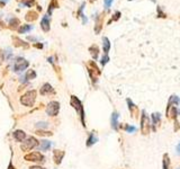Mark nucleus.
<instances>
[{"mask_svg":"<svg viewBox=\"0 0 180 169\" xmlns=\"http://www.w3.org/2000/svg\"><path fill=\"white\" fill-rule=\"evenodd\" d=\"M70 104H71V106H72L74 110H76V112L78 113V115L80 116V119H81L82 125L86 126V124H85V111H83V106H82L81 101L78 99V97L72 95V96H71Z\"/></svg>","mask_w":180,"mask_h":169,"instance_id":"nucleus-1","label":"nucleus"},{"mask_svg":"<svg viewBox=\"0 0 180 169\" xmlns=\"http://www.w3.org/2000/svg\"><path fill=\"white\" fill-rule=\"evenodd\" d=\"M36 90H29V91L25 92L24 95L20 97V104L24 105V106H27V107H32L34 103H35V99H36Z\"/></svg>","mask_w":180,"mask_h":169,"instance_id":"nucleus-2","label":"nucleus"},{"mask_svg":"<svg viewBox=\"0 0 180 169\" xmlns=\"http://www.w3.org/2000/svg\"><path fill=\"white\" fill-rule=\"evenodd\" d=\"M37 145H38V141L36 140V138L29 137L24 141V143H21L20 149L22 151H29V150H32L33 148H36Z\"/></svg>","mask_w":180,"mask_h":169,"instance_id":"nucleus-3","label":"nucleus"},{"mask_svg":"<svg viewBox=\"0 0 180 169\" xmlns=\"http://www.w3.org/2000/svg\"><path fill=\"white\" fill-rule=\"evenodd\" d=\"M45 112H46V114L48 116H56L60 112V103L55 100L51 101L46 106V108H45Z\"/></svg>","mask_w":180,"mask_h":169,"instance_id":"nucleus-4","label":"nucleus"},{"mask_svg":"<svg viewBox=\"0 0 180 169\" xmlns=\"http://www.w3.org/2000/svg\"><path fill=\"white\" fill-rule=\"evenodd\" d=\"M24 159L26 161H32V162H41V161H44V156L38 151H34L27 153L24 157Z\"/></svg>","mask_w":180,"mask_h":169,"instance_id":"nucleus-5","label":"nucleus"},{"mask_svg":"<svg viewBox=\"0 0 180 169\" xmlns=\"http://www.w3.org/2000/svg\"><path fill=\"white\" fill-rule=\"evenodd\" d=\"M88 71H89V74H90V77H91L92 81L95 82L97 80V77L100 74V71H99L98 67L96 66V63L93 61H90L88 63Z\"/></svg>","mask_w":180,"mask_h":169,"instance_id":"nucleus-6","label":"nucleus"},{"mask_svg":"<svg viewBox=\"0 0 180 169\" xmlns=\"http://www.w3.org/2000/svg\"><path fill=\"white\" fill-rule=\"evenodd\" d=\"M28 66H29L28 61H26V60H24V59H18L14 64V71H16V72H20V71H24Z\"/></svg>","mask_w":180,"mask_h":169,"instance_id":"nucleus-7","label":"nucleus"},{"mask_svg":"<svg viewBox=\"0 0 180 169\" xmlns=\"http://www.w3.org/2000/svg\"><path fill=\"white\" fill-rule=\"evenodd\" d=\"M63 157H64V151H62V150H54L53 151V159L56 165H60L62 162Z\"/></svg>","mask_w":180,"mask_h":169,"instance_id":"nucleus-8","label":"nucleus"},{"mask_svg":"<svg viewBox=\"0 0 180 169\" xmlns=\"http://www.w3.org/2000/svg\"><path fill=\"white\" fill-rule=\"evenodd\" d=\"M148 117H146V114L145 112L143 111L142 112V119H141V129H142V132L143 134H148Z\"/></svg>","mask_w":180,"mask_h":169,"instance_id":"nucleus-9","label":"nucleus"},{"mask_svg":"<svg viewBox=\"0 0 180 169\" xmlns=\"http://www.w3.org/2000/svg\"><path fill=\"white\" fill-rule=\"evenodd\" d=\"M40 92H41V95L45 96V95H50V94H54V90L50 84H44L42 86V88H41Z\"/></svg>","mask_w":180,"mask_h":169,"instance_id":"nucleus-10","label":"nucleus"},{"mask_svg":"<svg viewBox=\"0 0 180 169\" xmlns=\"http://www.w3.org/2000/svg\"><path fill=\"white\" fill-rule=\"evenodd\" d=\"M41 27H42L44 32L50 31V16H48V15H45L43 17L42 21H41Z\"/></svg>","mask_w":180,"mask_h":169,"instance_id":"nucleus-11","label":"nucleus"},{"mask_svg":"<svg viewBox=\"0 0 180 169\" xmlns=\"http://www.w3.org/2000/svg\"><path fill=\"white\" fill-rule=\"evenodd\" d=\"M13 135H14L15 140L18 141V142H22L26 139V133L24 132V131H21V130H16L13 133Z\"/></svg>","mask_w":180,"mask_h":169,"instance_id":"nucleus-12","label":"nucleus"},{"mask_svg":"<svg viewBox=\"0 0 180 169\" xmlns=\"http://www.w3.org/2000/svg\"><path fill=\"white\" fill-rule=\"evenodd\" d=\"M98 141V138H97V135L95 134V132H91L89 134V137H88V139H87V142H86V145L88 146H91V145H93L96 143V142Z\"/></svg>","mask_w":180,"mask_h":169,"instance_id":"nucleus-13","label":"nucleus"},{"mask_svg":"<svg viewBox=\"0 0 180 169\" xmlns=\"http://www.w3.org/2000/svg\"><path fill=\"white\" fill-rule=\"evenodd\" d=\"M89 52H90V54H91L92 59H95V60L98 59V55H99V47L97 46V45H92V46H90V47H89Z\"/></svg>","mask_w":180,"mask_h":169,"instance_id":"nucleus-14","label":"nucleus"},{"mask_svg":"<svg viewBox=\"0 0 180 169\" xmlns=\"http://www.w3.org/2000/svg\"><path fill=\"white\" fill-rule=\"evenodd\" d=\"M111 127L114 130L118 129V113L114 112L111 115Z\"/></svg>","mask_w":180,"mask_h":169,"instance_id":"nucleus-15","label":"nucleus"},{"mask_svg":"<svg viewBox=\"0 0 180 169\" xmlns=\"http://www.w3.org/2000/svg\"><path fill=\"white\" fill-rule=\"evenodd\" d=\"M51 145H52V142L47 141V140H42L41 141V144H40V149H41V151H47V150L51 148Z\"/></svg>","mask_w":180,"mask_h":169,"instance_id":"nucleus-16","label":"nucleus"},{"mask_svg":"<svg viewBox=\"0 0 180 169\" xmlns=\"http://www.w3.org/2000/svg\"><path fill=\"white\" fill-rule=\"evenodd\" d=\"M13 41H14V45L16 47H18V46H24V47H28V44L26 43V42H24L22 40H20V39H18V37H13Z\"/></svg>","mask_w":180,"mask_h":169,"instance_id":"nucleus-17","label":"nucleus"},{"mask_svg":"<svg viewBox=\"0 0 180 169\" xmlns=\"http://www.w3.org/2000/svg\"><path fill=\"white\" fill-rule=\"evenodd\" d=\"M37 17H38L37 13H35V11H29V13H27L25 18H26V20L27 21H33V20H36Z\"/></svg>","mask_w":180,"mask_h":169,"instance_id":"nucleus-18","label":"nucleus"},{"mask_svg":"<svg viewBox=\"0 0 180 169\" xmlns=\"http://www.w3.org/2000/svg\"><path fill=\"white\" fill-rule=\"evenodd\" d=\"M103 42H104V52H105V54H108V51H109V48H110L109 40H108L107 37H104Z\"/></svg>","mask_w":180,"mask_h":169,"instance_id":"nucleus-19","label":"nucleus"},{"mask_svg":"<svg viewBox=\"0 0 180 169\" xmlns=\"http://www.w3.org/2000/svg\"><path fill=\"white\" fill-rule=\"evenodd\" d=\"M19 19H18V18H13V19H11L10 21H9V27L10 28H13V29H16L18 26H19Z\"/></svg>","mask_w":180,"mask_h":169,"instance_id":"nucleus-20","label":"nucleus"},{"mask_svg":"<svg viewBox=\"0 0 180 169\" xmlns=\"http://www.w3.org/2000/svg\"><path fill=\"white\" fill-rule=\"evenodd\" d=\"M160 117H161V115L159 114V113H156V114H152V127H153V130H155V125H156V123L159 122Z\"/></svg>","mask_w":180,"mask_h":169,"instance_id":"nucleus-21","label":"nucleus"},{"mask_svg":"<svg viewBox=\"0 0 180 169\" xmlns=\"http://www.w3.org/2000/svg\"><path fill=\"white\" fill-rule=\"evenodd\" d=\"M25 78L27 79V80H33V79L36 78V72L34 70H27V72H26V76Z\"/></svg>","mask_w":180,"mask_h":169,"instance_id":"nucleus-22","label":"nucleus"},{"mask_svg":"<svg viewBox=\"0 0 180 169\" xmlns=\"http://www.w3.org/2000/svg\"><path fill=\"white\" fill-rule=\"evenodd\" d=\"M32 28H33V26H32V25H22L21 27H19V28H18V32H19L20 34H22V33L29 32Z\"/></svg>","mask_w":180,"mask_h":169,"instance_id":"nucleus-23","label":"nucleus"},{"mask_svg":"<svg viewBox=\"0 0 180 169\" xmlns=\"http://www.w3.org/2000/svg\"><path fill=\"white\" fill-rule=\"evenodd\" d=\"M36 134L37 135H41V137H51L52 132H50V131H44V130H37L36 131Z\"/></svg>","mask_w":180,"mask_h":169,"instance_id":"nucleus-24","label":"nucleus"},{"mask_svg":"<svg viewBox=\"0 0 180 169\" xmlns=\"http://www.w3.org/2000/svg\"><path fill=\"white\" fill-rule=\"evenodd\" d=\"M169 163H170L169 157H168V155H164V157H163V169H169Z\"/></svg>","mask_w":180,"mask_h":169,"instance_id":"nucleus-25","label":"nucleus"},{"mask_svg":"<svg viewBox=\"0 0 180 169\" xmlns=\"http://www.w3.org/2000/svg\"><path fill=\"white\" fill-rule=\"evenodd\" d=\"M56 7H58V2H56L55 0H53V1L50 3V7H48V14H52V10L56 8Z\"/></svg>","mask_w":180,"mask_h":169,"instance_id":"nucleus-26","label":"nucleus"},{"mask_svg":"<svg viewBox=\"0 0 180 169\" xmlns=\"http://www.w3.org/2000/svg\"><path fill=\"white\" fill-rule=\"evenodd\" d=\"M36 127H38V129L42 127V130H43V129H45V127H47V123L46 122H38L36 124Z\"/></svg>","mask_w":180,"mask_h":169,"instance_id":"nucleus-27","label":"nucleus"},{"mask_svg":"<svg viewBox=\"0 0 180 169\" xmlns=\"http://www.w3.org/2000/svg\"><path fill=\"white\" fill-rule=\"evenodd\" d=\"M125 130H126L128 133H132V132H135V131H136V127H135V126L126 125V126H125Z\"/></svg>","mask_w":180,"mask_h":169,"instance_id":"nucleus-28","label":"nucleus"},{"mask_svg":"<svg viewBox=\"0 0 180 169\" xmlns=\"http://www.w3.org/2000/svg\"><path fill=\"white\" fill-rule=\"evenodd\" d=\"M109 61V58H108V54H105L104 56H103V59H101V64L103 66H105L106 63Z\"/></svg>","mask_w":180,"mask_h":169,"instance_id":"nucleus-29","label":"nucleus"},{"mask_svg":"<svg viewBox=\"0 0 180 169\" xmlns=\"http://www.w3.org/2000/svg\"><path fill=\"white\" fill-rule=\"evenodd\" d=\"M127 104H128V107H130V111H131V113L133 112V110L135 108V105L132 103V100L131 99H127Z\"/></svg>","mask_w":180,"mask_h":169,"instance_id":"nucleus-30","label":"nucleus"},{"mask_svg":"<svg viewBox=\"0 0 180 169\" xmlns=\"http://www.w3.org/2000/svg\"><path fill=\"white\" fill-rule=\"evenodd\" d=\"M104 2H105V7H106V9H109V7L111 6L113 0H104Z\"/></svg>","mask_w":180,"mask_h":169,"instance_id":"nucleus-31","label":"nucleus"},{"mask_svg":"<svg viewBox=\"0 0 180 169\" xmlns=\"http://www.w3.org/2000/svg\"><path fill=\"white\" fill-rule=\"evenodd\" d=\"M33 2H34V0H26V1L24 2V5L28 6V7H31V6L33 5Z\"/></svg>","mask_w":180,"mask_h":169,"instance_id":"nucleus-32","label":"nucleus"},{"mask_svg":"<svg viewBox=\"0 0 180 169\" xmlns=\"http://www.w3.org/2000/svg\"><path fill=\"white\" fill-rule=\"evenodd\" d=\"M3 58H5V55H3V52L0 50V66H1L2 62H3Z\"/></svg>","mask_w":180,"mask_h":169,"instance_id":"nucleus-33","label":"nucleus"},{"mask_svg":"<svg viewBox=\"0 0 180 169\" xmlns=\"http://www.w3.org/2000/svg\"><path fill=\"white\" fill-rule=\"evenodd\" d=\"M119 16H121V13H119V11H116V13H115V17L113 18V19H114V20L118 19V18H119Z\"/></svg>","mask_w":180,"mask_h":169,"instance_id":"nucleus-34","label":"nucleus"},{"mask_svg":"<svg viewBox=\"0 0 180 169\" xmlns=\"http://www.w3.org/2000/svg\"><path fill=\"white\" fill-rule=\"evenodd\" d=\"M29 169H45V168L41 167V166H32V167H29Z\"/></svg>","mask_w":180,"mask_h":169,"instance_id":"nucleus-35","label":"nucleus"},{"mask_svg":"<svg viewBox=\"0 0 180 169\" xmlns=\"http://www.w3.org/2000/svg\"><path fill=\"white\" fill-rule=\"evenodd\" d=\"M177 153H178V155H180V143L177 145Z\"/></svg>","mask_w":180,"mask_h":169,"instance_id":"nucleus-36","label":"nucleus"},{"mask_svg":"<svg viewBox=\"0 0 180 169\" xmlns=\"http://www.w3.org/2000/svg\"><path fill=\"white\" fill-rule=\"evenodd\" d=\"M35 46H36V47H38V48H42V47H43V45H42V44H35Z\"/></svg>","mask_w":180,"mask_h":169,"instance_id":"nucleus-37","label":"nucleus"},{"mask_svg":"<svg viewBox=\"0 0 180 169\" xmlns=\"http://www.w3.org/2000/svg\"><path fill=\"white\" fill-rule=\"evenodd\" d=\"M1 1H2V2H8L9 0H1Z\"/></svg>","mask_w":180,"mask_h":169,"instance_id":"nucleus-38","label":"nucleus"},{"mask_svg":"<svg viewBox=\"0 0 180 169\" xmlns=\"http://www.w3.org/2000/svg\"><path fill=\"white\" fill-rule=\"evenodd\" d=\"M178 169H180V168H178Z\"/></svg>","mask_w":180,"mask_h":169,"instance_id":"nucleus-39","label":"nucleus"}]
</instances>
